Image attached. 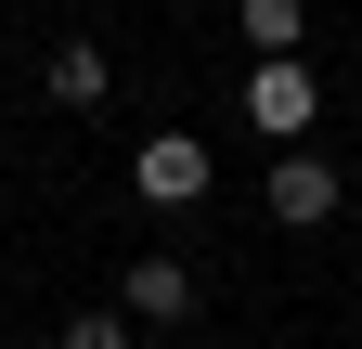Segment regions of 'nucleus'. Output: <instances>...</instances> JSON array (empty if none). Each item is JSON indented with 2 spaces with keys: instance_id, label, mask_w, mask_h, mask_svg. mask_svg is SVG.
<instances>
[{
  "instance_id": "6",
  "label": "nucleus",
  "mask_w": 362,
  "mask_h": 349,
  "mask_svg": "<svg viewBox=\"0 0 362 349\" xmlns=\"http://www.w3.org/2000/svg\"><path fill=\"white\" fill-rule=\"evenodd\" d=\"M246 13V52H298V26H310V0H233Z\"/></svg>"
},
{
  "instance_id": "4",
  "label": "nucleus",
  "mask_w": 362,
  "mask_h": 349,
  "mask_svg": "<svg viewBox=\"0 0 362 349\" xmlns=\"http://www.w3.org/2000/svg\"><path fill=\"white\" fill-rule=\"evenodd\" d=\"M117 311H143V324H181V311H194V285H181V259H129Z\"/></svg>"
},
{
  "instance_id": "7",
  "label": "nucleus",
  "mask_w": 362,
  "mask_h": 349,
  "mask_svg": "<svg viewBox=\"0 0 362 349\" xmlns=\"http://www.w3.org/2000/svg\"><path fill=\"white\" fill-rule=\"evenodd\" d=\"M52 349H129V311H78V324H65Z\"/></svg>"
},
{
  "instance_id": "3",
  "label": "nucleus",
  "mask_w": 362,
  "mask_h": 349,
  "mask_svg": "<svg viewBox=\"0 0 362 349\" xmlns=\"http://www.w3.org/2000/svg\"><path fill=\"white\" fill-rule=\"evenodd\" d=\"M272 220H285V233L337 220V168H324V155H298V143H272Z\"/></svg>"
},
{
  "instance_id": "5",
  "label": "nucleus",
  "mask_w": 362,
  "mask_h": 349,
  "mask_svg": "<svg viewBox=\"0 0 362 349\" xmlns=\"http://www.w3.org/2000/svg\"><path fill=\"white\" fill-rule=\"evenodd\" d=\"M104 78H117V65L90 52V39H65V52H52V104H78V117H90V104H104Z\"/></svg>"
},
{
  "instance_id": "1",
  "label": "nucleus",
  "mask_w": 362,
  "mask_h": 349,
  "mask_svg": "<svg viewBox=\"0 0 362 349\" xmlns=\"http://www.w3.org/2000/svg\"><path fill=\"white\" fill-rule=\"evenodd\" d=\"M246 117L272 129V143H298V129L324 117V91H310V65H298V52H259V78H246Z\"/></svg>"
},
{
  "instance_id": "8",
  "label": "nucleus",
  "mask_w": 362,
  "mask_h": 349,
  "mask_svg": "<svg viewBox=\"0 0 362 349\" xmlns=\"http://www.w3.org/2000/svg\"><path fill=\"white\" fill-rule=\"evenodd\" d=\"M181 349H207V336H181Z\"/></svg>"
},
{
  "instance_id": "2",
  "label": "nucleus",
  "mask_w": 362,
  "mask_h": 349,
  "mask_svg": "<svg viewBox=\"0 0 362 349\" xmlns=\"http://www.w3.org/2000/svg\"><path fill=\"white\" fill-rule=\"evenodd\" d=\"M129 182H143V207H194L207 194V143L194 129H156V143L129 155Z\"/></svg>"
}]
</instances>
